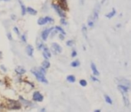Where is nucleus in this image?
Segmentation results:
<instances>
[{"label": "nucleus", "mask_w": 131, "mask_h": 112, "mask_svg": "<svg viewBox=\"0 0 131 112\" xmlns=\"http://www.w3.org/2000/svg\"><path fill=\"white\" fill-rule=\"evenodd\" d=\"M104 99H105V101L106 102L107 104H113V101H112V99L111 98V97H110L109 95H105L104 96Z\"/></svg>", "instance_id": "b1692460"}, {"label": "nucleus", "mask_w": 131, "mask_h": 112, "mask_svg": "<svg viewBox=\"0 0 131 112\" xmlns=\"http://www.w3.org/2000/svg\"><path fill=\"white\" fill-rule=\"evenodd\" d=\"M33 101H37V102H41L44 100V96L42 95L39 91H35L33 94Z\"/></svg>", "instance_id": "0eeeda50"}, {"label": "nucleus", "mask_w": 131, "mask_h": 112, "mask_svg": "<svg viewBox=\"0 0 131 112\" xmlns=\"http://www.w3.org/2000/svg\"><path fill=\"white\" fill-rule=\"evenodd\" d=\"M51 50L54 54H60L62 52V48L61 47L59 44H57L56 42L51 43Z\"/></svg>", "instance_id": "423d86ee"}, {"label": "nucleus", "mask_w": 131, "mask_h": 112, "mask_svg": "<svg viewBox=\"0 0 131 112\" xmlns=\"http://www.w3.org/2000/svg\"><path fill=\"white\" fill-rule=\"evenodd\" d=\"M80 61H79L78 60H75L74 61H72L71 62V66L73 67V68H76V67H78V66H80Z\"/></svg>", "instance_id": "4be33fe9"}, {"label": "nucleus", "mask_w": 131, "mask_h": 112, "mask_svg": "<svg viewBox=\"0 0 131 112\" xmlns=\"http://www.w3.org/2000/svg\"><path fill=\"white\" fill-rule=\"evenodd\" d=\"M54 29L57 30V32H60L61 34H63V35H66V32H65V30H64L63 29L61 26H55L54 27Z\"/></svg>", "instance_id": "5701e85b"}, {"label": "nucleus", "mask_w": 131, "mask_h": 112, "mask_svg": "<svg viewBox=\"0 0 131 112\" xmlns=\"http://www.w3.org/2000/svg\"><path fill=\"white\" fill-rule=\"evenodd\" d=\"M7 37H8V40H10V41H12V34L11 33H8L7 34Z\"/></svg>", "instance_id": "c9c22d12"}, {"label": "nucleus", "mask_w": 131, "mask_h": 112, "mask_svg": "<svg viewBox=\"0 0 131 112\" xmlns=\"http://www.w3.org/2000/svg\"><path fill=\"white\" fill-rule=\"evenodd\" d=\"M48 22H54V19L50 16H46L43 18H39L38 19V24L39 26H44Z\"/></svg>", "instance_id": "39448f33"}, {"label": "nucleus", "mask_w": 131, "mask_h": 112, "mask_svg": "<svg viewBox=\"0 0 131 112\" xmlns=\"http://www.w3.org/2000/svg\"><path fill=\"white\" fill-rule=\"evenodd\" d=\"M58 36H59V39H60L61 40H64V39H65V35H63V34L61 33Z\"/></svg>", "instance_id": "4c0bfd02"}, {"label": "nucleus", "mask_w": 131, "mask_h": 112, "mask_svg": "<svg viewBox=\"0 0 131 112\" xmlns=\"http://www.w3.org/2000/svg\"><path fill=\"white\" fill-rule=\"evenodd\" d=\"M94 23H95V22H94L93 20L90 19V18H88V21H87V26L88 27L90 28H93L94 26Z\"/></svg>", "instance_id": "a878e982"}, {"label": "nucleus", "mask_w": 131, "mask_h": 112, "mask_svg": "<svg viewBox=\"0 0 131 112\" xmlns=\"http://www.w3.org/2000/svg\"><path fill=\"white\" fill-rule=\"evenodd\" d=\"M100 5H97L96 7L94 8V11H93V13L92 15H90V16L89 17L90 19L93 20L94 22L97 21V19H98V17H99V12H100Z\"/></svg>", "instance_id": "20e7f679"}, {"label": "nucleus", "mask_w": 131, "mask_h": 112, "mask_svg": "<svg viewBox=\"0 0 131 112\" xmlns=\"http://www.w3.org/2000/svg\"><path fill=\"white\" fill-rule=\"evenodd\" d=\"M67 81L70 83H74V82H75L76 78H75V77L74 75L70 74V75H68V77H67Z\"/></svg>", "instance_id": "412c9836"}, {"label": "nucleus", "mask_w": 131, "mask_h": 112, "mask_svg": "<svg viewBox=\"0 0 131 112\" xmlns=\"http://www.w3.org/2000/svg\"><path fill=\"white\" fill-rule=\"evenodd\" d=\"M8 109L9 110H19L21 108V104L19 101L8 99Z\"/></svg>", "instance_id": "f03ea898"}, {"label": "nucleus", "mask_w": 131, "mask_h": 112, "mask_svg": "<svg viewBox=\"0 0 131 112\" xmlns=\"http://www.w3.org/2000/svg\"><path fill=\"white\" fill-rule=\"evenodd\" d=\"M51 6H52V8L55 10L57 14L61 18H65L66 17V14H65V11L61 9L60 6L57 4H54V3H53V4H51Z\"/></svg>", "instance_id": "7ed1b4c3"}, {"label": "nucleus", "mask_w": 131, "mask_h": 112, "mask_svg": "<svg viewBox=\"0 0 131 112\" xmlns=\"http://www.w3.org/2000/svg\"><path fill=\"white\" fill-rule=\"evenodd\" d=\"M38 70L40 71V72H41L42 74H46V69H45V68H44L43 67H40L39 68H38Z\"/></svg>", "instance_id": "c756f323"}, {"label": "nucleus", "mask_w": 131, "mask_h": 112, "mask_svg": "<svg viewBox=\"0 0 131 112\" xmlns=\"http://www.w3.org/2000/svg\"><path fill=\"white\" fill-rule=\"evenodd\" d=\"M54 28H49V29H45L43 32H41V39L43 41H46L48 38V35H50V33L51 32V30H52Z\"/></svg>", "instance_id": "6e6552de"}, {"label": "nucleus", "mask_w": 131, "mask_h": 112, "mask_svg": "<svg viewBox=\"0 0 131 112\" xmlns=\"http://www.w3.org/2000/svg\"><path fill=\"white\" fill-rule=\"evenodd\" d=\"M19 2L20 4V7H21V11H22V15H25L26 14V7L25 5L23 4L22 2H21L20 0H19Z\"/></svg>", "instance_id": "a211bd4d"}, {"label": "nucleus", "mask_w": 131, "mask_h": 112, "mask_svg": "<svg viewBox=\"0 0 131 112\" xmlns=\"http://www.w3.org/2000/svg\"><path fill=\"white\" fill-rule=\"evenodd\" d=\"M77 52H76L75 50H73V52H72V53H71V57L72 58H74V57H76V56H77Z\"/></svg>", "instance_id": "f704fd0d"}, {"label": "nucleus", "mask_w": 131, "mask_h": 112, "mask_svg": "<svg viewBox=\"0 0 131 112\" xmlns=\"http://www.w3.org/2000/svg\"><path fill=\"white\" fill-rule=\"evenodd\" d=\"M13 31L15 32V33H16L18 35H20V32H19V29H18V27H16V26H15L14 28H13Z\"/></svg>", "instance_id": "2f4dec72"}, {"label": "nucleus", "mask_w": 131, "mask_h": 112, "mask_svg": "<svg viewBox=\"0 0 131 112\" xmlns=\"http://www.w3.org/2000/svg\"><path fill=\"white\" fill-rule=\"evenodd\" d=\"M33 52H34V48L32 47L31 45H28L26 46V53L29 56L32 57L33 55Z\"/></svg>", "instance_id": "2eb2a0df"}, {"label": "nucleus", "mask_w": 131, "mask_h": 112, "mask_svg": "<svg viewBox=\"0 0 131 112\" xmlns=\"http://www.w3.org/2000/svg\"><path fill=\"white\" fill-rule=\"evenodd\" d=\"M26 12H28V13H29L30 15H37L38 12L35 10V9H33L32 7H27L26 8Z\"/></svg>", "instance_id": "dca6fc26"}, {"label": "nucleus", "mask_w": 131, "mask_h": 112, "mask_svg": "<svg viewBox=\"0 0 131 112\" xmlns=\"http://www.w3.org/2000/svg\"><path fill=\"white\" fill-rule=\"evenodd\" d=\"M116 12H116V9H113L111 12H110L108 14L105 15V16L106 18H113L116 15Z\"/></svg>", "instance_id": "6ab92c4d"}, {"label": "nucleus", "mask_w": 131, "mask_h": 112, "mask_svg": "<svg viewBox=\"0 0 131 112\" xmlns=\"http://www.w3.org/2000/svg\"><path fill=\"white\" fill-rule=\"evenodd\" d=\"M15 71L16 72L17 74H19V75H22V74H25L26 72V70L22 66H18L16 68V69H15Z\"/></svg>", "instance_id": "ddd939ff"}, {"label": "nucleus", "mask_w": 131, "mask_h": 112, "mask_svg": "<svg viewBox=\"0 0 131 112\" xmlns=\"http://www.w3.org/2000/svg\"><path fill=\"white\" fill-rule=\"evenodd\" d=\"M37 45H38V50H42V48H43V47L45 46L44 43L42 42H41V41H39V43H37Z\"/></svg>", "instance_id": "bb28decb"}, {"label": "nucleus", "mask_w": 131, "mask_h": 112, "mask_svg": "<svg viewBox=\"0 0 131 112\" xmlns=\"http://www.w3.org/2000/svg\"><path fill=\"white\" fill-rule=\"evenodd\" d=\"M11 17H12V20H16V16L15 15H12Z\"/></svg>", "instance_id": "58836bf2"}, {"label": "nucleus", "mask_w": 131, "mask_h": 112, "mask_svg": "<svg viewBox=\"0 0 131 112\" xmlns=\"http://www.w3.org/2000/svg\"><path fill=\"white\" fill-rule=\"evenodd\" d=\"M79 83H80V85H81V86H83V87L87 86V81H85V80H84V79L80 80V82H79Z\"/></svg>", "instance_id": "c85d7f7f"}, {"label": "nucleus", "mask_w": 131, "mask_h": 112, "mask_svg": "<svg viewBox=\"0 0 131 112\" xmlns=\"http://www.w3.org/2000/svg\"><path fill=\"white\" fill-rule=\"evenodd\" d=\"M21 40H22L23 42H26L27 39H26V35H25V34H23L22 35H21Z\"/></svg>", "instance_id": "473e14b6"}, {"label": "nucleus", "mask_w": 131, "mask_h": 112, "mask_svg": "<svg viewBox=\"0 0 131 112\" xmlns=\"http://www.w3.org/2000/svg\"><path fill=\"white\" fill-rule=\"evenodd\" d=\"M87 27L85 26H83V27H82V33H83V35L84 36L85 39H87Z\"/></svg>", "instance_id": "393cba45"}, {"label": "nucleus", "mask_w": 131, "mask_h": 112, "mask_svg": "<svg viewBox=\"0 0 131 112\" xmlns=\"http://www.w3.org/2000/svg\"><path fill=\"white\" fill-rule=\"evenodd\" d=\"M118 88L120 90V91H123V92H127L129 91L130 88L129 87H127L126 85H118Z\"/></svg>", "instance_id": "f3484780"}, {"label": "nucleus", "mask_w": 131, "mask_h": 112, "mask_svg": "<svg viewBox=\"0 0 131 112\" xmlns=\"http://www.w3.org/2000/svg\"><path fill=\"white\" fill-rule=\"evenodd\" d=\"M120 92H121V94H122V96H123L124 105H125V106L128 107L130 105V101H129V98H128L127 92H123V91H120Z\"/></svg>", "instance_id": "9b49d317"}, {"label": "nucleus", "mask_w": 131, "mask_h": 112, "mask_svg": "<svg viewBox=\"0 0 131 112\" xmlns=\"http://www.w3.org/2000/svg\"><path fill=\"white\" fill-rule=\"evenodd\" d=\"M1 58H2V52H0V59H1Z\"/></svg>", "instance_id": "79ce46f5"}, {"label": "nucleus", "mask_w": 131, "mask_h": 112, "mask_svg": "<svg viewBox=\"0 0 131 112\" xmlns=\"http://www.w3.org/2000/svg\"><path fill=\"white\" fill-rule=\"evenodd\" d=\"M32 73L34 74L36 78H37V80L39 81V82H41V83H44V84H45V85H48V80L45 78V74H42L41 72H40L37 68H34V69H32Z\"/></svg>", "instance_id": "f257e3e1"}, {"label": "nucleus", "mask_w": 131, "mask_h": 112, "mask_svg": "<svg viewBox=\"0 0 131 112\" xmlns=\"http://www.w3.org/2000/svg\"><path fill=\"white\" fill-rule=\"evenodd\" d=\"M41 66L43 67L44 68H45V69H47V68H50L51 64H50V62L47 60V59H45V60L43 62H42Z\"/></svg>", "instance_id": "aec40b11"}, {"label": "nucleus", "mask_w": 131, "mask_h": 112, "mask_svg": "<svg viewBox=\"0 0 131 112\" xmlns=\"http://www.w3.org/2000/svg\"><path fill=\"white\" fill-rule=\"evenodd\" d=\"M0 68H1V69L4 71V72H6V71H7V69H6V68H5L4 65H1V66H0Z\"/></svg>", "instance_id": "e433bc0d"}, {"label": "nucleus", "mask_w": 131, "mask_h": 112, "mask_svg": "<svg viewBox=\"0 0 131 112\" xmlns=\"http://www.w3.org/2000/svg\"><path fill=\"white\" fill-rule=\"evenodd\" d=\"M90 79L93 81V82H99V79L97 78L94 76V75H92L90 77Z\"/></svg>", "instance_id": "72a5a7b5"}, {"label": "nucleus", "mask_w": 131, "mask_h": 112, "mask_svg": "<svg viewBox=\"0 0 131 112\" xmlns=\"http://www.w3.org/2000/svg\"><path fill=\"white\" fill-rule=\"evenodd\" d=\"M65 18H61V25H64V26H67L68 25V22H67V21L65 19Z\"/></svg>", "instance_id": "7c9ffc66"}, {"label": "nucleus", "mask_w": 131, "mask_h": 112, "mask_svg": "<svg viewBox=\"0 0 131 112\" xmlns=\"http://www.w3.org/2000/svg\"><path fill=\"white\" fill-rule=\"evenodd\" d=\"M90 68H91V70H92V72H93L94 76H98V75H100L99 71L97 70V68L96 67L95 64L92 62V63H91V65H90Z\"/></svg>", "instance_id": "4468645a"}, {"label": "nucleus", "mask_w": 131, "mask_h": 112, "mask_svg": "<svg viewBox=\"0 0 131 112\" xmlns=\"http://www.w3.org/2000/svg\"><path fill=\"white\" fill-rule=\"evenodd\" d=\"M58 5L64 11H66L68 9V2H67V0H58Z\"/></svg>", "instance_id": "9d476101"}, {"label": "nucleus", "mask_w": 131, "mask_h": 112, "mask_svg": "<svg viewBox=\"0 0 131 112\" xmlns=\"http://www.w3.org/2000/svg\"><path fill=\"white\" fill-rule=\"evenodd\" d=\"M19 100L21 101V103H22L25 107H32L33 106V104L31 101L24 99L23 97H22V96H19Z\"/></svg>", "instance_id": "f8f14e48"}, {"label": "nucleus", "mask_w": 131, "mask_h": 112, "mask_svg": "<svg viewBox=\"0 0 131 112\" xmlns=\"http://www.w3.org/2000/svg\"><path fill=\"white\" fill-rule=\"evenodd\" d=\"M42 50H43V57L45 58V59L48 60V58H50L51 57V52H50L49 48L47 46L45 45L43 48H42Z\"/></svg>", "instance_id": "1a4fd4ad"}, {"label": "nucleus", "mask_w": 131, "mask_h": 112, "mask_svg": "<svg viewBox=\"0 0 131 112\" xmlns=\"http://www.w3.org/2000/svg\"><path fill=\"white\" fill-rule=\"evenodd\" d=\"M41 111H46V109H45V108H42L41 110Z\"/></svg>", "instance_id": "a19ab883"}, {"label": "nucleus", "mask_w": 131, "mask_h": 112, "mask_svg": "<svg viewBox=\"0 0 131 112\" xmlns=\"http://www.w3.org/2000/svg\"><path fill=\"white\" fill-rule=\"evenodd\" d=\"M100 110H94V112H100Z\"/></svg>", "instance_id": "ea45409f"}, {"label": "nucleus", "mask_w": 131, "mask_h": 112, "mask_svg": "<svg viewBox=\"0 0 131 112\" xmlns=\"http://www.w3.org/2000/svg\"><path fill=\"white\" fill-rule=\"evenodd\" d=\"M74 45V41H73V40H68V42H66V45L68 46V47H71Z\"/></svg>", "instance_id": "cd10ccee"}, {"label": "nucleus", "mask_w": 131, "mask_h": 112, "mask_svg": "<svg viewBox=\"0 0 131 112\" xmlns=\"http://www.w3.org/2000/svg\"><path fill=\"white\" fill-rule=\"evenodd\" d=\"M2 1H4V2H8V1H10V0H2Z\"/></svg>", "instance_id": "37998d69"}]
</instances>
